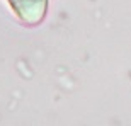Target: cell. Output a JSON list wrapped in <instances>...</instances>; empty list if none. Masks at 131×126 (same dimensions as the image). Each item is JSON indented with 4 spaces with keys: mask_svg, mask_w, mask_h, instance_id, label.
<instances>
[{
    "mask_svg": "<svg viewBox=\"0 0 131 126\" xmlns=\"http://www.w3.org/2000/svg\"><path fill=\"white\" fill-rule=\"evenodd\" d=\"M7 2L26 26H38L46 17L48 0H7Z\"/></svg>",
    "mask_w": 131,
    "mask_h": 126,
    "instance_id": "1",
    "label": "cell"
}]
</instances>
